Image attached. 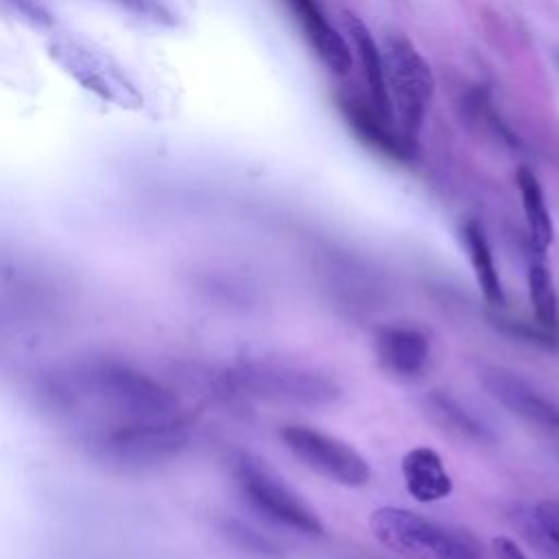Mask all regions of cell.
<instances>
[{"instance_id":"obj_1","label":"cell","mask_w":559,"mask_h":559,"mask_svg":"<svg viewBox=\"0 0 559 559\" xmlns=\"http://www.w3.org/2000/svg\"><path fill=\"white\" fill-rule=\"evenodd\" d=\"M41 391L57 411L92 402L120 417L164 419L179 415V400L164 382L116 358H87L44 378Z\"/></svg>"},{"instance_id":"obj_2","label":"cell","mask_w":559,"mask_h":559,"mask_svg":"<svg viewBox=\"0 0 559 559\" xmlns=\"http://www.w3.org/2000/svg\"><path fill=\"white\" fill-rule=\"evenodd\" d=\"M190 443L186 417L118 421L90 432L85 445L90 454L116 469H144L179 456Z\"/></svg>"},{"instance_id":"obj_3","label":"cell","mask_w":559,"mask_h":559,"mask_svg":"<svg viewBox=\"0 0 559 559\" xmlns=\"http://www.w3.org/2000/svg\"><path fill=\"white\" fill-rule=\"evenodd\" d=\"M369 531L380 546L404 559H480V544L472 533L411 509L371 511Z\"/></svg>"},{"instance_id":"obj_4","label":"cell","mask_w":559,"mask_h":559,"mask_svg":"<svg viewBox=\"0 0 559 559\" xmlns=\"http://www.w3.org/2000/svg\"><path fill=\"white\" fill-rule=\"evenodd\" d=\"M225 382L247 395L306 408L332 406L341 400V384L312 367L284 360H242L225 373Z\"/></svg>"},{"instance_id":"obj_5","label":"cell","mask_w":559,"mask_h":559,"mask_svg":"<svg viewBox=\"0 0 559 559\" xmlns=\"http://www.w3.org/2000/svg\"><path fill=\"white\" fill-rule=\"evenodd\" d=\"M231 480L240 500L273 526L306 535H323V522L317 511L253 454L240 452L231 459Z\"/></svg>"},{"instance_id":"obj_6","label":"cell","mask_w":559,"mask_h":559,"mask_svg":"<svg viewBox=\"0 0 559 559\" xmlns=\"http://www.w3.org/2000/svg\"><path fill=\"white\" fill-rule=\"evenodd\" d=\"M48 57L83 90L120 109H142L144 96L129 72L100 46L74 35H55Z\"/></svg>"},{"instance_id":"obj_7","label":"cell","mask_w":559,"mask_h":559,"mask_svg":"<svg viewBox=\"0 0 559 559\" xmlns=\"http://www.w3.org/2000/svg\"><path fill=\"white\" fill-rule=\"evenodd\" d=\"M386 87L395 118L406 138H415L428 116L435 94V76L421 50L400 31L382 37Z\"/></svg>"},{"instance_id":"obj_8","label":"cell","mask_w":559,"mask_h":559,"mask_svg":"<svg viewBox=\"0 0 559 559\" xmlns=\"http://www.w3.org/2000/svg\"><path fill=\"white\" fill-rule=\"evenodd\" d=\"M277 435L297 461L330 483L358 489L371 480L367 459L354 445L330 432L306 424H286Z\"/></svg>"},{"instance_id":"obj_9","label":"cell","mask_w":559,"mask_h":559,"mask_svg":"<svg viewBox=\"0 0 559 559\" xmlns=\"http://www.w3.org/2000/svg\"><path fill=\"white\" fill-rule=\"evenodd\" d=\"M478 380L483 389L513 415L544 430H559V406L522 376L498 365H485L478 371Z\"/></svg>"},{"instance_id":"obj_10","label":"cell","mask_w":559,"mask_h":559,"mask_svg":"<svg viewBox=\"0 0 559 559\" xmlns=\"http://www.w3.org/2000/svg\"><path fill=\"white\" fill-rule=\"evenodd\" d=\"M373 352L389 376L415 380L430 362V338L417 325L384 323L373 334Z\"/></svg>"},{"instance_id":"obj_11","label":"cell","mask_w":559,"mask_h":559,"mask_svg":"<svg viewBox=\"0 0 559 559\" xmlns=\"http://www.w3.org/2000/svg\"><path fill=\"white\" fill-rule=\"evenodd\" d=\"M299 22L304 37L321 59V63L334 74H347L352 68V50L345 37L330 24L317 0H284Z\"/></svg>"},{"instance_id":"obj_12","label":"cell","mask_w":559,"mask_h":559,"mask_svg":"<svg viewBox=\"0 0 559 559\" xmlns=\"http://www.w3.org/2000/svg\"><path fill=\"white\" fill-rule=\"evenodd\" d=\"M400 467H402L406 491L417 502H424V504L439 502L448 498L454 489L441 454L428 445H417L408 450L402 456Z\"/></svg>"},{"instance_id":"obj_13","label":"cell","mask_w":559,"mask_h":559,"mask_svg":"<svg viewBox=\"0 0 559 559\" xmlns=\"http://www.w3.org/2000/svg\"><path fill=\"white\" fill-rule=\"evenodd\" d=\"M343 24H345V31H347V35H349V41H352V46H354V52H356V57H358V61H360V68H362V72H365L373 109H376L378 114H382L384 118H391L393 107H391L389 87H386V72H384L382 46L376 44V39L371 37L369 28L365 26V22H362L356 13L345 11Z\"/></svg>"},{"instance_id":"obj_14","label":"cell","mask_w":559,"mask_h":559,"mask_svg":"<svg viewBox=\"0 0 559 559\" xmlns=\"http://www.w3.org/2000/svg\"><path fill=\"white\" fill-rule=\"evenodd\" d=\"M515 183L520 190L526 225H528V236H531V247L537 255H546L548 247L552 245V218L546 205V197L542 190V183L537 175L528 166H520L515 175Z\"/></svg>"},{"instance_id":"obj_15","label":"cell","mask_w":559,"mask_h":559,"mask_svg":"<svg viewBox=\"0 0 559 559\" xmlns=\"http://www.w3.org/2000/svg\"><path fill=\"white\" fill-rule=\"evenodd\" d=\"M463 240H465V249L478 282V288L485 297V301L489 306H504V288L498 275V266L493 262V253H491V245L487 240V234L483 229L480 223L469 221L463 227Z\"/></svg>"},{"instance_id":"obj_16","label":"cell","mask_w":559,"mask_h":559,"mask_svg":"<svg viewBox=\"0 0 559 559\" xmlns=\"http://www.w3.org/2000/svg\"><path fill=\"white\" fill-rule=\"evenodd\" d=\"M345 111H347V120L356 129V133L365 142H369L376 151H380L393 159L413 157V148L408 146V142H413V140H408V138L404 140V138L395 135L386 127L389 118H384L376 109L362 107L360 103H345Z\"/></svg>"},{"instance_id":"obj_17","label":"cell","mask_w":559,"mask_h":559,"mask_svg":"<svg viewBox=\"0 0 559 559\" xmlns=\"http://www.w3.org/2000/svg\"><path fill=\"white\" fill-rule=\"evenodd\" d=\"M528 297H531V306L539 328L546 332L557 330L559 299H557L550 269L544 262V255H537L528 266Z\"/></svg>"},{"instance_id":"obj_18","label":"cell","mask_w":559,"mask_h":559,"mask_svg":"<svg viewBox=\"0 0 559 559\" xmlns=\"http://www.w3.org/2000/svg\"><path fill=\"white\" fill-rule=\"evenodd\" d=\"M426 411L432 415V419L461 435V437H467V439H476V441H487L491 439L489 435V428L485 424H480L467 408H463L456 400L443 395V393H430L426 397Z\"/></svg>"},{"instance_id":"obj_19","label":"cell","mask_w":559,"mask_h":559,"mask_svg":"<svg viewBox=\"0 0 559 559\" xmlns=\"http://www.w3.org/2000/svg\"><path fill=\"white\" fill-rule=\"evenodd\" d=\"M223 537L238 550L255 557V559H282V546L271 539L269 535L260 533L249 522H242L238 518H225L218 526Z\"/></svg>"},{"instance_id":"obj_20","label":"cell","mask_w":559,"mask_h":559,"mask_svg":"<svg viewBox=\"0 0 559 559\" xmlns=\"http://www.w3.org/2000/svg\"><path fill=\"white\" fill-rule=\"evenodd\" d=\"M524 535L548 557L559 559V502L542 500L533 507Z\"/></svg>"},{"instance_id":"obj_21","label":"cell","mask_w":559,"mask_h":559,"mask_svg":"<svg viewBox=\"0 0 559 559\" xmlns=\"http://www.w3.org/2000/svg\"><path fill=\"white\" fill-rule=\"evenodd\" d=\"M114 2L153 24H166V26L175 24L173 11L159 0H114Z\"/></svg>"},{"instance_id":"obj_22","label":"cell","mask_w":559,"mask_h":559,"mask_svg":"<svg viewBox=\"0 0 559 559\" xmlns=\"http://www.w3.org/2000/svg\"><path fill=\"white\" fill-rule=\"evenodd\" d=\"M491 550L496 555V559H531L513 539L498 535L491 539Z\"/></svg>"}]
</instances>
